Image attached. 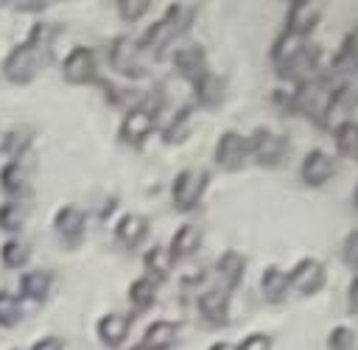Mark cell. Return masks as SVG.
<instances>
[{"label":"cell","mask_w":358,"mask_h":350,"mask_svg":"<svg viewBox=\"0 0 358 350\" xmlns=\"http://www.w3.org/2000/svg\"><path fill=\"white\" fill-rule=\"evenodd\" d=\"M53 34H56V28H50V25H42V22L34 25L31 36L20 48H14L11 56L6 59V64H3L6 78L14 84H28L48 64L50 48H53V39H50Z\"/></svg>","instance_id":"6da1fadb"},{"label":"cell","mask_w":358,"mask_h":350,"mask_svg":"<svg viewBox=\"0 0 358 350\" xmlns=\"http://www.w3.org/2000/svg\"><path fill=\"white\" fill-rule=\"evenodd\" d=\"M333 90H336V81H333L330 76L319 73V76H313V78L296 84L291 92H274V101L282 104V106H280L282 112L302 115V118H308V120H313V123L319 126V120H322V115H324V106H327Z\"/></svg>","instance_id":"7a4b0ae2"},{"label":"cell","mask_w":358,"mask_h":350,"mask_svg":"<svg viewBox=\"0 0 358 350\" xmlns=\"http://www.w3.org/2000/svg\"><path fill=\"white\" fill-rule=\"evenodd\" d=\"M193 14H196V8H193L190 3H171L168 11H165V14L143 34V39L137 42L140 50H148V53L159 56L176 36L187 34V28L193 25Z\"/></svg>","instance_id":"3957f363"},{"label":"cell","mask_w":358,"mask_h":350,"mask_svg":"<svg viewBox=\"0 0 358 350\" xmlns=\"http://www.w3.org/2000/svg\"><path fill=\"white\" fill-rule=\"evenodd\" d=\"M355 109H358V84L355 81H338L333 95H330V101H327V106H324V115H322L319 126L333 134L341 123L352 120Z\"/></svg>","instance_id":"277c9868"},{"label":"cell","mask_w":358,"mask_h":350,"mask_svg":"<svg viewBox=\"0 0 358 350\" xmlns=\"http://www.w3.org/2000/svg\"><path fill=\"white\" fill-rule=\"evenodd\" d=\"M207 182H210V174L201 171V168H185L176 174L173 185H171V196H173V207L182 210V213H190L199 207L204 190H207Z\"/></svg>","instance_id":"5b68a950"},{"label":"cell","mask_w":358,"mask_h":350,"mask_svg":"<svg viewBox=\"0 0 358 350\" xmlns=\"http://www.w3.org/2000/svg\"><path fill=\"white\" fill-rule=\"evenodd\" d=\"M285 151H288V137L280 134V132H274V129H263L260 126V129H255L249 134V157L257 165H263V168L280 165V160L285 157Z\"/></svg>","instance_id":"8992f818"},{"label":"cell","mask_w":358,"mask_h":350,"mask_svg":"<svg viewBox=\"0 0 358 350\" xmlns=\"http://www.w3.org/2000/svg\"><path fill=\"white\" fill-rule=\"evenodd\" d=\"M109 64L126 76V78H143L145 76V64H143V50L137 42H131L129 36H115L109 45Z\"/></svg>","instance_id":"52a82bcc"},{"label":"cell","mask_w":358,"mask_h":350,"mask_svg":"<svg viewBox=\"0 0 358 350\" xmlns=\"http://www.w3.org/2000/svg\"><path fill=\"white\" fill-rule=\"evenodd\" d=\"M327 280V272H324V263L316 260V258H302L296 260V266L288 272V288L302 294V297H313L322 291Z\"/></svg>","instance_id":"ba28073f"},{"label":"cell","mask_w":358,"mask_h":350,"mask_svg":"<svg viewBox=\"0 0 358 350\" xmlns=\"http://www.w3.org/2000/svg\"><path fill=\"white\" fill-rule=\"evenodd\" d=\"M154 123H157V109H151L148 104H137L126 112V118L120 123V137L129 146L140 148L145 143V137L154 132Z\"/></svg>","instance_id":"9c48e42d"},{"label":"cell","mask_w":358,"mask_h":350,"mask_svg":"<svg viewBox=\"0 0 358 350\" xmlns=\"http://www.w3.org/2000/svg\"><path fill=\"white\" fill-rule=\"evenodd\" d=\"M215 165H221L224 171H238L243 168V162L249 160V137L241 132H224L215 143Z\"/></svg>","instance_id":"30bf717a"},{"label":"cell","mask_w":358,"mask_h":350,"mask_svg":"<svg viewBox=\"0 0 358 350\" xmlns=\"http://www.w3.org/2000/svg\"><path fill=\"white\" fill-rule=\"evenodd\" d=\"M319 22H322V3H316V0H294L285 11V31H291L296 36L308 39Z\"/></svg>","instance_id":"8fae6325"},{"label":"cell","mask_w":358,"mask_h":350,"mask_svg":"<svg viewBox=\"0 0 358 350\" xmlns=\"http://www.w3.org/2000/svg\"><path fill=\"white\" fill-rule=\"evenodd\" d=\"M336 174V162L333 157L324 151V148H310L299 165V179L308 185V188H322L333 179Z\"/></svg>","instance_id":"7c38bea8"},{"label":"cell","mask_w":358,"mask_h":350,"mask_svg":"<svg viewBox=\"0 0 358 350\" xmlns=\"http://www.w3.org/2000/svg\"><path fill=\"white\" fill-rule=\"evenodd\" d=\"M95 67H98L95 53L81 45V48H73L67 53V59L62 64V76L70 84H87V81H95Z\"/></svg>","instance_id":"4fadbf2b"},{"label":"cell","mask_w":358,"mask_h":350,"mask_svg":"<svg viewBox=\"0 0 358 350\" xmlns=\"http://www.w3.org/2000/svg\"><path fill=\"white\" fill-rule=\"evenodd\" d=\"M173 67H176V73H179L182 78H187L190 84L199 81L204 73H210V70H207V53H204L201 45L179 48V50L173 53Z\"/></svg>","instance_id":"5bb4252c"},{"label":"cell","mask_w":358,"mask_h":350,"mask_svg":"<svg viewBox=\"0 0 358 350\" xmlns=\"http://www.w3.org/2000/svg\"><path fill=\"white\" fill-rule=\"evenodd\" d=\"M277 76L285 78V81H291L294 87L302 84V81H308V78H313V76H319V48L308 45L294 62H288L282 70H277Z\"/></svg>","instance_id":"9a60e30c"},{"label":"cell","mask_w":358,"mask_h":350,"mask_svg":"<svg viewBox=\"0 0 358 350\" xmlns=\"http://www.w3.org/2000/svg\"><path fill=\"white\" fill-rule=\"evenodd\" d=\"M305 48H308V39H305V36H296V34H291V31L282 28V34L274 39V45H271V50H268L274 70H282V67H285L288 62H294Z\"/></svg>","instance_id":"2e32d148"},{"label":"cell","mask_w":358,"mask_h":350,"mask_svg":"<svg viewBox=\"0 0 358 350\" xmlns=\"http://www.w3.org/2000/svg\"><path fill=\"white\" fill-rule=\"evenodd\" d=\"M56 232H59V238L67 244V246H76L81 238H84V227H87V218H84V213L78 210V207H62L59 213H56Z\"/></svg>","instance_id":"e0dca14e"},{"label":"cell","mask_w":358,"mask_h":350,"mask_svg":"<svg viewBox=\"0 0 358 350\" xmlns=\"http://www.w3.org/2000/svg\"><path fill=\"white\" fill-rule=\"evenodd\" d=\"M243 272H246V258L241 252H235V249H227L215 260V274H218V280H221L227 294L238 288V283L243 280Z\"/></svg>","instance_id":"ac0fdd59"},{"label":"cell","mask_w":358,"mask_h":350,"mask_svg":"<svg viewBox=\"0 0 358 350\" xmlns=\"http://www.w3.org/2000/svg\"><path fill=\"white\" fill-rule=\"evenodd\" d=\"M199 314L210 325H227L229 322V294L224 288H210L199 297Z\"/></svg>","instance_id":"d6986e66"},{"label":"cell","mask_w":358,"mask_h":350,"mask_svg":"<svg viewBox=\"0 0 358 350\" xmlns=\"http://www.w3.org/2000/svg\"><path fill=\"white\" fill-rule=\"evenodd\" d=\"M176 336H179V325H176V322L157 319V322H151V325L145 328L140 347H143V350H171V347L176 344Z\"/></svg>","instance_id":"ffe728a7"},{"label":"cell","mask_w":358,"mask_h":350,"mask_svg":"<svg viewBox=\"0 0 358 350\" xmlns=\"http://www.w3.org/2000/svg\"><path fill=\"white\" fill-rule=\"evenodd\" d=\"M224 92H227V84L215 73H204L199 81H193V95L204 109H215L224 101Z\"/></svg>","instance_id":"44dd1931"},{"label":"cell","mask_w":358,"mask_h":350,"mask_svg":"<svg viewBox=\"0 0 358 350\" xmlns=\"http://www.w3.org/2000/svg\"><path fill=\"white\" fill-rule=\"evenodd\" d=\"M260 291H263L266 302H271V305L285 302V297L291 291L288 288V272H282L280 266H266L260 274Z\"/></svg>","instance_id":"7402d4cb"},{"label":"cell","mask_w":358,"mask_h":350,"mask_svg":"<svg viewBox=\"0 0 358 350\" xmlns=\"http://www.w3.org/2000/svg\"><path fill=\"white\" fill-rule=\"evenodd\" d=\"M145 235H148V221H145V216H137V213H126L115 227V238L129 249H134L140 241H145Z\"/></svg>","instance_id":"603a6c76"},{"label":"cell","mask_w":358,"mask_h":350,"mask_svg":"<svg viewBox=\"0 0 358 350\" xmlns=\"http://www.w3.org/2000/svg\"><path fill=\"white\" fill-rule=\"evenodd\" d=\"M129 333V316L126 314H103L98 319V339L106 344V347H120L123 339Z\"/></svg>","instance_id":"cb8c5ba5"},{"label":"cell","mask_w":358,"mask_h":350,"mask_svg":"<svg viewBox=\"0 0 358 350\" xmlns=\"http://www.w3.org/2000/svg\"><path fill=\"white\" fill-rule=\"evenodd\" d=\"M199 244H201V230H199L196 224H182V227L173 232V241H171V246H168V255H171V260L187 258V255H193V252L199 249Z\"/></svg>","instance_id":"d4e9b609"},{"label":"cell","mask_w":358,"mask_h":350,"mask_svg":"<svg viewBox=\"0 0 358 350\" xmlns=\"http://www.w3.org/2000/svg\"><path fill=\"white\" fill-rule=\"evenodd\" d=\"M190 118H193V106H182V109L168 120V126L162 129V143H168V146L182 143V140L190 134Z\"/></svg>","instance_id":"484cf974"},{"label":"cell","mask_w":358,"mask_h":350,"mask_svg":"<svg viewBox=\"0 0 358 350\" xmlns=\"http://www.w3.org/2000/svg\"><path fill=\"white\" fill-rule=\"evenodd\" d=\"M143 263H145V277H151L157 286L168 277V272H171V255H168V249H162V246H154V249H148L145 252V258H143Z\"/></svg>","instance_id":"4316f807"},{"label":"cell","mask_w":358,"mask_h":350,"mask_svg":"<svg viewBox=\"0 0 358 350\" xmlns=\"http://www.w3.org/2000/svg\"><path fill=\"white\" fill-rule=\"evenodd\" d=\"M333 70H358V25L344 36L338 53L333 56Z\"/></svg>","instance_id":"83f0119b"},{"label":"cell","mask_w":358,"mask_h":350,"mask_svg":"<svg viewBox=\"0 0 358 350\" xmlns=\"http://www.w3.org/2000/svg\"><path fill=\"white\" fill-rule=\"evenodd\" d=\"M333 143H336V151L341 157H358V120H347L341 123L336 132H333Z\"/></svg>","instance_id":"f1b7e54d"},{"label":"cell","mask_w":358,"mask_h":350,"mask_svg":"<svg viewBox=\"0 0 358 350\" xmlns=\"http://www.w3.org/2000/svg\"><path fill=\"white\" fill-rule=\"evenodd\" d=\"M157 283L151 280V277H137L131 286H129V300H131V305L137 308V311H145V308H151L154 302H157Z\"/></svg>","instance_id":"f546056e"},{"label":"cell","mask_w":358,"mask_h":350,"mask_svg":"<svg viewBox=\"0 0 358 350\" xmlns=\"http://www.w3.org/2000/svg\"><path fill=\"white\" fill-rule=\"evenodd\" d=\"M20 291H22L25 297H31V300H45L48 291H50V272H45V269L28 272V274L20 280Z\"/></svg>","instance_id":"4dcf8cb0"},{"label":"cell","mask_w":358,"mask_h":350,"mask_svg":"<svg viewBox=\"0 0 358 350\" xmlns=\"http://www.w3.org/2000/svg\"><path fill=\"white\" fill-rule=\"evenodd\" d=\"M327 350H358V336L347 325H336L327 333Z\"/></svg>","instance_id":"1f68e13d"},{"label":"cell","mask_w":358,"mask_h":350,"mask_svg":"<svg viewBox=\"0 0 358 350\" xmlns=\"http://www.w3.org/2000/svg\"><path fill=\"white\" fill-rule=\"evenodd\" d=\"M0 185L6 193L17 196L20 190H25V171L20 168V162H8L3 171H0Z\"/></svg>","instance_id":"d6a6232c"},{"label":"cell","mask_w":358,"mask_h":350,"mask_svg":"<svg viewBox=\"0 0 358 350\" xmlns=\"http://www.w3.org/2000/svg\"><path fill=\"white\" fill-rule=\"evenodd\" d=\"M28 143H31V129H11V132H6L0 148H3V154L17 157V154H22L28 148Z\"/></svg>","instance_id":"836d02e7"},{"label":"cell","mask_w":358,"mask_h":350,"mask_svg":"<svg viewBox=\"0 0 358 350\" xmlns=\"http://www.w3.org/2000/svg\"><path fill=\"white\" fill-rule=\"evenodd\" d=\"M28 255H31V249H28L25 241H6V246H3V252H0V258H3V263H6L8 269L22 266V263L28 260Z\"/></svg>","instance_id":"e575fe53"},{"label":"cell","mask_w":358,"mask_h":350,"mask_svg":"<svg viewBox=\"0 0 358 350\" xmlns=\"http://www.w3.org/2000/svg\"><path fill=\"white\" fill-rule=\"evenodd\" d=\"M20 300L11 294H0V328H14L20 322Z\"/></svg>","instance_id":"d590c367"},{"label":"cell","mask_w":358,"mask_h":350,"mask_svg":"<svg viewBox=\"0 0 358 350\" xmlns=\"http://www.w3.org/2000/svg\"><path fill=\"white\" fill-rule=\"evenodd\" d=\"M22 216H25V210H22L17 202H8V204L0 207V227H3L6 232H14V230L22 227Z\"/></svg>","instance_id":"8d00e7d4"},{"label":"cell","mask_w":358,"mask_h":350,"mask_svg":"<svg viewBox=\"0 0 358 350\" xmlns=\"http://www.w3.org/2000/svg\"><path fill=\"white\" fill-rule=\"evenodd\" d=\"M117 6V14L123 17V20H140L145 11H148V0H117L115 3Z\"/></svg>","instance_id":"74e56055"},{"label":"cell","mask_w":358,"mask_h":350,"mask_svg":"<svg viewBox=\"0 0 358 350\" xmlns=\"http://www.w3.org/2000/svg\"><path fill=\"white\" fill-rule=\"evenodd\" d=\"M341 260H344V266H350L352 272H358V230L347 232V241L341 246Z\"/></svg>","instance_id":"f35d334b"},{"label":"cell","mask_w":358,"mask_h":350,"mask_svg":"<svg viewBox=\"0 0 358 350\" xmlns=\"http://www.w3.org/2000/svg\"><path fill=\"white\" fill-rule=\"evenodd\" d=\"M271 336L268 333H249L241 344H238V350H271Z\"/></svg>","instance_id":"ab89813d"},{"label":"cell","mask_w":358,"mask_h":350,"mask_svg":"<svg viewBox=\"0 0 358 350\" xmlns=\"http://www.w3.org/2000/svg\"><path fill=\"white\" fill-rule=\"evenodd\" d=\"M347 311L350 314H358V274L352 277V283L347 288Z\"/></svg>","instance_id":"60d3db41"},{"label":"cell","mask_w":358,"mask_h":350,"mask_svg":"<svg viewBox=\"0 0 358 350\" xmlns=\"http://www.w3.org/2000/svg\"><path fill=\"white\" fill-rule=\"evenodd\" d=\"M31 350H64V342L59 336H45L42 342H36Z\"/></svg>","instance_id":"b9f144b4"},{"label":"cell","mask_w":358,"mask_h":350,"mask_svg":"<svg viewBox=\"0 0 358 350\" xmlns=\"http://www.w3.org/2000/svg\"><path fill=\"white\" fill-rule=\"evenodd\" d=\"M210 350H238V347L229 342H215V344H210Z\"/></svg>","instance_id":"7bdbcfd3"},{"label":"cell","mask_w":358,"mask_h":350,"mask_svg":"<svg viewBox=\"0 0 358 350\" xmlns=\"http://www.w3.org/2000/svg\"><path fill=\"white\" fill-rule=\"evenodd\" d=\"M352 204H355V210H358V185H355V193H352Z\"/></svg>","instance_id":"ee69618b"},{"label":"cell","mask_w":358,"mask_h":350,"mask_svg":"<svg viewBox=\"0 0 358 350\" xmlns=\"http://www.w3.org/2000/svg\"><path fill=\"white\" fill-rule=\"evenodd\" d=\"M131 350H143V347H131Z\"/></svg>","instance_id":"f6af8a7d"}]
</instances>
